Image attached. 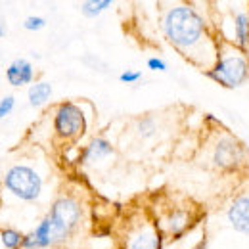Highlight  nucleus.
Masks as SVG:
<instances>
[{
	"instance_id": "9b49d317",
	"label": "nucleus",
	"mask_w": 249,
	"mask_h": 249,
	"mask_svg": "<svg viewBox=\"0 0 249 249\" xmlns=\"http://www.w3.org/2000/svg\"><path fill=\"white\" fill-rule=\"evenodd\" d=\"M113 154H115L113 144L107 138H104V136H96V138H92L83 148L81 157H79V163H83V165H94V163H100V161L111 157Z\"/></svg>"
},
{
	"instance_id": "f3484780",
	"label": "nucleus",
	"mask_w": 249,
	"mask_h": 249,
	"mask_svg": "<svg viewBox=\"0 0 249 249\" xmlns=\"http://www.w3.org/2000/svg\"><path fill=\"white\" fill-rule=\"evenodd\" d=\"M157 128H159V124H157L156 119L150 117V115H144V117H140V119L136 121V132H138V136L144 138V140L154 138L157 134Z\"/></svg>"
},
{
	"instance_id": "f03ea898",
	"label": "nucleus",
	"mask_w": 249,
	"mask_h": 249,
	"mask_svg": "<svg viewBox=\"0 0 249 249\" xmlns=\"http://www.w3.org/2000/svg\"><path fill=\"white\" fill-rule=\"evenodd\" d=\"M203 75L222 89H240L249 79V54L218 36L217 62Z\"/></svg>"
},
{
	"instance_id": "1a4fd4ad",
	"label": "nucleus",
	"mask_w": 249,
	"mask_h": 249,
	"mask_svg": "<svg viewBox=\"0 0 249 249\" xmlns=\"http://www.w3.org/2000/svg\"><path fill=\"white\" fill-rule=\"evenodd\" d=\"M222 25H228L230 33L222 38L232 42L234 46H238L240 50L249 54V8H234L228 10V19H224Z\"/></svg>"
},
{
	"instance_id": "aec40b11",
	"label": "nucleus",
	"mask_w": 249,
	"mask_h": 249,
	"mask_svg": "<svg viewBox=\"0 0 249 249\" xmlns=\"http://www.w3.org/2000/svg\"><path fill=\"white\" fill-rule=\"evenodd\" d=\"M142 79V71H136V69H126L119 75V81L124 83V85H134Z\"/></svg>"
},
{
	"instance_id": "20e7f679",
	"label": "nucleus",
	"mask_w": 249,
	"mask_h": 249,
	"mask_svg": "<svg viewBox=\"0 0 249 249\" xmlns=\"http://www.w3.org/2000/svg\"><path fill=\"white\" fill-rule=\"evenodd\" d=\"M46 218L52 228V246H60L65 244L79 228L83 220V205L77 197L65 194L54 199Z\"/></svg>"
},
{
	"instance_id": "9d476101",
	"label": "nucleus",
	"mask_w": 249,
	"mask_h": 249,
	"mask_svg": "<svg viewBox=\"0 0 249 249\" xmlns=\"http://www.w3.org/2000/svg\"><path fill=\"white\" fill-rule=\"evenodd\" d=\"M226 220L234 232L249 236V192L236 196L230 201L226 209Z\"/></svg>"
},
{
	"instance_id": "6ab92c4d",
	"label": "nucleus",
	"mask_w": 249,
	"mask_h": 249,
	"mask_svg": "<svg viewBox=\"0 0 249 249\" xmlns=\"http://www.w3.org/2000/svg\"><path fill=\"white\" fill-rule=\"evenodd\" d=\"M14 107H16V98L12 94L0 98V119H6L14 111Z\"/></svg>"
},
{
	"instance_id": "39448f33",
	"label": "nucleus",
	"mask_w": 249,
	"mask_h": 249,
	"mask_svg": "<svg viewBox=\"0 0 249 249\" xmlns=\"http://www.w3.org/2000/svg\"><path fill=\"white\" fill-rule=\"evenodd\" d=\"M4 190L8 194H12L16 199L25 201V203H33L40 197L42 188H44V178L40 177V173L25 163H18L12 165L2 178Z\"/></svg>"
},
{
	"instance_id": "0eeeda50",
	"label": "nucleus",
	"mask_w": 249,
	"mask_h": 249,
	"mask_svg": "<svg viewBox=\"0 0 249 249\" xmlns=\"http://www.w3.org/2000/svg\"><path fill=\"white\" fill-rule=\"evenodd\" d=\"M165 236L154 218L136 217L124 230L121 249H163Z\"/></svg>"
},
{
	"instance_id": "5701e85b",
	"label": "nucleus",
	"mask_w": 249,
	"mask_h": 249,
	"mask_svg": "<svg viewBox=\"0 0 249 249\" xmlns=\"http://www.w3.org/2000/svg\"><path fill=\"white\" fill-rule=\"evenodd\" d=\"M192 249H207V240H205V238H201V240H199V244H196Z\"/></svg>"
},
{
	"instance_id": "ddd939ff",
	"label": "nucleus",
	"mask_w": 249,
	"mask_h": 249,
	"mask_svg": "<svg viewBox=\"0 0 249 249\" xmlns=\"http://www.w3.org/2000/svg\"><path fill=\"white\" fill-rule=\"evenodd\" d=\"M52 248V228L44 217L29 234L23 238V249H48Z\"/></svg>"
},
{
	"instance_id": "f257e3e1",
	"label": "nucleus",
	"mask_w": 249,
	"mask_h": 249,
	"mask_svg": "<svg viewBox=\"0 0 249 249\" xmlns=\"http://www.w3.org/2000/svg\"><path fill=\"white\" fill-rule=\"evenodd\" d=\"M161 31L167 42L192 65L209 71L218 54V33L194 4H173L161 14Z\"/></svg>"
},
{
	"instance_id": "6e6552de",
	"label": "nucleus",
	"mask_w": 249,
	"mask_h": 249,
	"mask_svg": "<svg viewBox=\"0 0 249 249\" xmlns=\"http://www.w3.org/2000/svg\"><path fill=\"white\" fill-rule=\"evenodd\" d=\"M196 220H197V207L194 203H171L156 222L165 238L178 240L190 228L196 226Z\"/></svg>"
},
{
	"instance_id": "4be33fe9",
	"label": "nucleus",
	"mask_w": 249,
	"mask_h": 249,
	"mask_svg": "<svg viewBox=\"0 0 249 249\" xmlns=\"http://www.w3.org/2000/svg\"><path fill=\"white\" fill-rule=\"evenodd\" d=\"M8 35V25H6V19L0 16V38Z\"/></svg>"
},
{
	"instance_id": "7ed1b4c3",
	"label": "nucleus",
	"mask_w": 249,
	"mask_h": 249,
	"mask_svg": "<svg viewBox=\"0 0 249 249\" xmlns=\"http://www.w3.org/2000/svg\"><path fill=\"white\" fill-rule=\"evenodd\" d=\"M249 161L248 146L230 130H220L209 148V165L220 173H240Z\"/></svg>"
},
{
	"instance_id": "4468645a",
	"label": "nucleus",
	"mask_w": 249,
	"mask_h": 249,
	"mask_svg": "<svg viewBox=\"0 0 249 249\" xmlns=\"http://www.w3.org/2000/svg\"><path fill=\"white\" fill-rule=\"evenodd\" d=\"M54 94V87L52 83L48 81H36L33 83L27 90V100H29V106L31 107H42L48 104V100L52 98Z\"/></svg>"
},
{
	"instance_id": "412c9836",
	"label": "nucleus",
	"mask_w": 249,
	"mask_h": 249,
	"mask_svg": "<svg viewBox=\"0 0 249 249\" xmlns=\"http://www.w3.org/2000/svg\"><path fill=\"white\" fill-rule=\"evenodd\" d=\"M146 65H148V69H150V71H157V73H165V71H169L167 62H165V60H161V58H157V56L148 58Z\"/></svg>"
},
{
	"instance_id": "423d86ee",
	"label": "nucleus",
	"mask_w": 249,
	"mask_h": 249,
	"mask_svg": "<svg viewBox=\"0 0 249 249\" xmlns=\"http://www.w3.org/2000/svg\"><path fill=\"white\" fill-rule=\"evenodd\" d=\"M54 134L63 142H75L87 132V115L77 102H62L54 109Z\"/></svg>"
},
{
	"instance_id": "a211bd4d",
	"label": "nucleus",
	"mask_w": 249,
	"mask_h": 249,
	"mask_svg": "<svg viewBox=\"0 0 249 249\" xmlns=\"http://www.w3.org/2000/svg\"><path fill=\"white\" fill-rule=\"evenodd\" d=\"M44 27H46V19L42 16H27L23 19V29L25 31L36 33V31H42Z\"/></svg>"
},
{
	"instance_id": "2eb2a0df",
	"label": "nucleus",
	"mask_w": 249,
	"mask_h": 249,
	"mask_svg": "<svg viewBox=\"0 0 249 249\" xmlns=\"http://www.w3.org/2000/svg\"><path fill=\"white\" fill-rule=\"evenodd\" d=\"M111 4H113L111 0H85V2H81L79 8H81V14H83L85 18L94 19V18H98L102 12H106Z\"/></svg>"
},
{
	"instance_id": "f8f14e48",
	"label": "nucleus",
	"mask_w": 249,
	"mask_h": 249,
	"mask_svg": "<svg viewBox=\"0 0 249 249\" xmlns=\"http://www.w3.org/2000/svg\"><path fill=\"white\" fill-rule=\"evenodd\" d=\"M33 79H35V67L25 58H16L6 67V81L10 83V87L33 85Z\"/></svg>"
},
{
	"instance_id": "dca6fc26",
	"label": "nucleus",
	"mask_w": 249,
	"mask_h": 249,
	"mask_svg": "<svg viewBox=\"0 0 249 249\" xmlns=\"http://www.w3.org/2000/svg\"><path fill=\"white\" fill-rule=\"evenodd\" d=\"M23 234L16 228H2L0 230V244L4 249H19L23 248Z\"/></svg>"
}]
</instances>
